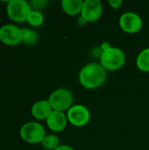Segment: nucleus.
<instances>
[{"label":"nucleus","mask_w":149,"mask_h":150,"mask_svg":"<svg viewBox=\"0 0 149 150\" xmlns=\"http://www.w3.org/2000/svg\"><path fill=\"white\" fill-rule=\"evenodd\" d=\"M23 34V41L27 45H33L38 41L39 36L37 33L30 28H22Z\"/></svg>","instance_id":"2eb2a0df"},{"label":"nucleus","mask_w":149,"mask_h":150,"mask_svg":"<svg viewBox=\"0 0 149 150\" xmlns=\"http://www.w3.org/2000/svg\"><path fill=\"white\" fill-rule=\"evenodd\" d=\"M28 24L32 26L37 27L40 26L43 24L44 21V17L42 15V13L39 11H32L30 12V14L27 17V20Z\"/></svg>","instance_id":"dca6fc26"},{"label":"nucleus","mask_w":149,"mask_h":150,"mask_svg":"<svg viewBox=\"0 0 149 150\" xmlns=\"http://www.w3.org/2000/svg\"><path fill=\"white\" fill-rule=\"evenodd\" d=\"M53 112V108L48 100H40L33 104L31 109L32 115L39 120H47L50 113Z\"/></svg>","instance_id":"9b49d317"},{"label":"nucleus","mask_w":149,"mask_h":150,"mask_svg":"<svg viewBox=\"0 0 149 150\" xmlns=\"http://www.w3.org/2000/svg\"><path fill=\"white\" fill-rule=\"evenodd\" d=\"M103 13V4L99 0H85L80 16L87 22H95L99 19Z\"/></svg>","instance_id":"1a4fd4ad"},{"label":"nucleus","mask_w":149,"mask_h":150,"mask_svg":"<svg viewBox=\"0 0 149 150\" xmlns=\"http://www.w3.org/2000/svg\"><path fill=\"white\" fill-rule=\"evenodd\" d=\"M29 4L32 7V10L33 9V11H38L40 9L45 8L46 5L48 4V1H47V0H32Z\"/></svg>","instance_id":"f3484780"},{"label":"nucleus","mask_w":149,"mask_h":150,"mask_svg":"<svg viewBox=\"0 0 149 150\" xmlns=\"http://www.w3.org/2000/svg\"><path fill=\"white\" fill-rule=\"evenodd\" d=\"M112 46L109 43V42H103L101 45H100V48H101V50L104 52V51H105V50H107V49H109V48H111Z\"/></svg>","instance_id":"6ab92c4d"},{"label":"nucleus","mask_w":149,"mask_h":150,"mask_svg":"<svg viewBox=\"0 0 149 150\" xmlns=\"http://www.w3.org/2000/svg\"><path fill=\"white\" fill-rule=\"evenodd\" d=\"M61 8L63 11L68 16H76L81 14L83 1V0H62Z\"/></svg>","instance_id":"f8f14e48"},{"label":"nucleus","mask_w":149,"mask_h":150,"mask_svg":"<svg viewBox=\"0 0 149 150\" xmlns=\"http://www.w3.org/2000/svg\"><path fill=\"white\" fill-rule=\"evenodd\" d=\"M53 110L64 112L68 111L74 105V95L68 89L59 88L54 91L48 98Z\"/></svg>","instance_id":"7ed1b4c3"},{"label":"nucleus","mask_w":149,"mask_h":150,"mask_svg":"<svg viewBox=\"0 0 149 150\" xmlns=\"http://www.w3.org/2000/svg\"><path fill=\"white\" fill-rule=\"evenodd\" d=\"M68 121L74 127H82L86 126L90 120L89 109L83 105H74L67 112Z\"/></svg>","instance_id":"423d86ee"},{"label":"nucleus","mask_w":149,"mask_h":150,"mask_svg":"<svg viewBox=\"0 0 149 150\" xmlns=\"http://www.w3.org/2000/svg\"><path fill=\"white\" fill-rule=\"evenodd\" d=\"M55 150H75L72 147L68 145H60Z\"/></svg>","instance_id":"aec40b11"},{"label":"nucleus","mask_w":149,"mask_h":150,"mask_svg":"<svg viewBox=\"0 0 149 150\" xmlns=\"http://www.w3.org/2000/svg\"><path fill=\"white\" fill-rule=\"evenodd\" d=\"M120 28L127 33H136L142 28V18L141 16L133 11L123 13L119 20Z\"/></svg>","instance_id":"6e6552de"},{"label":"nucleus","mask_w":149,"mask_h":150,"mask_svg":"<svg viewBox=\"0 0 149 150\" xmlns=\"http://www.w3.org/2000/svg\"><path fill=\"white\" fill-rule=\"evenodd\" d=\"M46 121L48 128L55 133L63 131L67 127V123L68 122L67 115L64 112L54 110H53Z\"/></svg>","instance_id":"9d476101"},{"label":"nucleus","mask_w":149,"mask_h":150,"mask_svg":"<svg viewBox=\"0 0 149 150\" xmlns=\"http://www.w3.org/2000/svg\"><path fill=\"white\" fill-rule=\"evenodd\" d=\"M99 60L100 64L106 71H116L124 66L126 54L121 48L112 47L102 53Z\"/></svg>","instance_id":"f03ea898"},{"label":"nucleus","mask_w":149,"mask_h":150,"mask_svg":"<svg viewBox=\"0 0 149 150\" xmlns=\"http://www.w3.org/2000/svg\"><path fill=\"white\" fill-rule=\"evenodd\" d=\"M20 137L23 141L30 144L41 143L46 136L44 127L38 122H28L23 125L19 131Z\"/></svg>","instance_id":"39448f33"},{"label":"nucleus","mask_w":149,"mask_h":150,"mask_svg":"<svg viewBox=\"0 0 149 150\" xmlns=\"http://www.w3.org/2000/svg\"><path fill=\"white\" fill-rule=\"evenodd\" d=\"M77 22H78V24H79L80 25H86V24L88 23V22H87L83 17H81V16H80V18H78Z\"/></svg>","instance_id":"412c9836"},{"label":"nucleus","mask_w":149,"mask_h":150,"mask_svg":"<svg viewBox=\"0 0 149 150\" xmlns=\"http://www.w3.org/2000/svg\"><path fill=\"white\" fill-rule=\"evenodd\" d=\"M136 66L142 72H149V47L140 52L136 58Z\"/></svg>","instance_id":"ddd939ff"},{"label":"nucleus","mask_w":149,"mask_h":150,"mask_svg":"<svg viewBox=\"0 0 149 150\" xmlns=\"http://www.w3.org/2000/svg\"><path fill=\"white\" fill-rule=\"evenodd\" d=\"M107 77L106 70L100 63L90 62L82 68L78 79L83 87L89 90L99 88L104 84Z\"/></svg>","instance_id":"f257e3e1"},{"label":"nucleus","mask_w":149,"mask_h":150,"mask_svg":"<svg viewBox=\"0 0 149 150\" xmlns=\"http://www.w3.org/2000/svg\"><path fill=\"white\" fill-rule=\"evenodd\" d=\"M0 40L7 46H17L23 41L22 29L15 25H4L0 27Z\"/></svg>","instance_id":"0eeeda50"},{"label":"nucleus","mask_w":149,"mask_h":150,"mask_svg":"<svg viewBox=\"0 0 149 150\" xmlns=\"http://www.w3.org/2000/svg\"><path fill=\"white\" fill-rule=\"evenodd\" d=\"M108 3H109L110 6L112 8L116 9V10L119 9L122 6V4H123V1L122 0H109Z\"/></svg>","instance_id":"a211bd4d"},{"label":"nucleus","mask_w":149,"mask_h":150,"mask_svg":"<svg viewBox=\"0 0 149 150\" xmlns=\"http://www.w3.org/2000/svg\"><path fill=\"white\" fill-rule=\"evenodd\" d=\"M42 147L47 150H55L61 144L60 139L55 134H46L41 142Z\"/></svg>","instance_id":"4468645a"},{"label":"nucleus","mask_w":149,"mask_h":150,"mask_svg":"<svg viewBox=\"0 0 149 150\" xmlns=\"http://www.w3.org/2000/svg\"><path fill=\"white\" fill-rule=\"evenodd\" d=\"M32 7L25 0H11L8 2L6 11L10 19L16 23H23L32 11Z\"/></svg>","instance_id":"20e7f679"}]
</instances>
